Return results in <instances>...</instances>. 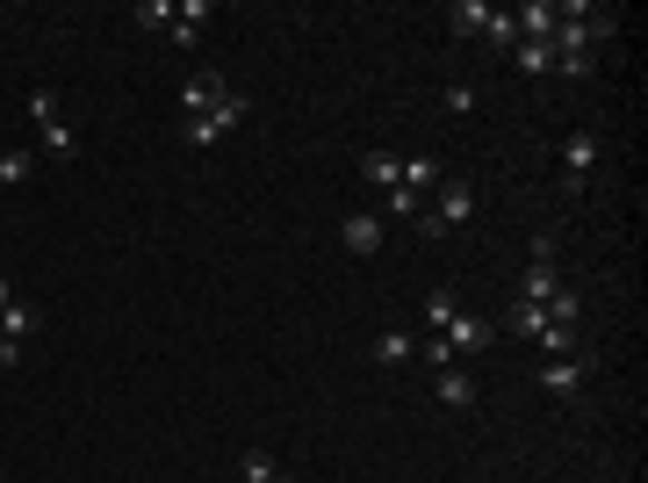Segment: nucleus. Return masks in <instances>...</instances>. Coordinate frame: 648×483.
<instances>
[{"instance_id": "nucleus-8", "label": "nucleus", "mask_w": 648, "mask_h": 483, "mask_svg": "<svg viewBox=\"0 0 648 483\" xmlns=\"http://www.w3.org/2000/svg\"><path fill=\"white\" fill-rule=\"evenodd\" d=\"M224 95H230V87H224V72H195V80L180 87V116H188V124H195V116H209V109H216V101H224Z\"/></svg>"}, {"instance_id": "nucleus-9", "label": "nucleus", "mask_w": 648, "mask_h": 483, "mask_svg": "<svg viewBox=\"0 0 648 483\" xmlns=\"http://www.w3.org/2000/svg\"><path fill=\"white\" fill-rule=\"evenodd\" d=\"M432 390H440L446 412H469V404H475V375L461 368V361H454V368H432Z\"/></svg>"}, {"instance_id": "nucleus-16", "label": "nucleus", "mask_w": 648, "mask_h": 483, "mask_svg": "<svg viewBox=\"0 0 648 483\" xmlns=\"http://www.w3.org/2000/svg\"><path fill=\"white\" fill-rule=\"evenodd\" d=\"M361 180H367L375 195H390V188H396V152H361Z\"/></svg>"}, {"instance_id": "nucleus-2", "label": "nucleus", "mask_w": 648, "mask_h": 483, "mask_svg": "<svg viewBox=\"0 0 648 483\" xmlns=\"http://www.w3.org/2000/svg\"><path fill=\"white\" fill-rule=\"evenodd\" d=\"M29 116H37V152L43 159H80V138L58 124V101L51 95H29Z\"/></svg>"}, {"instance_id": "nucleus-4", "label": "nucleus", "mask_w": 648, "mask_h": 483, "mask_svg": "<svg viewBox=\"0 0 648 483\" xmlns=\"http://www.w3.org/2000/svg\"><path fill=\"white\" fill-rule=\"evenodd\" d=\"M533 383L548 390V397H583V383H591V354H562V361H540Z\"/></svg>"}, {"instance_id": "nucleus-17", "label": "nucleus", "mask_w": 648, "mask_h": 483, "mask_svg": "<svg viewBox=\"0 0 648 483\" xmlns=\"http://www.w3.org/2000/svg\"><path fill=\"white\" fill-rule=\"evenodd\" d=\"M29 332H37V304H29V296H14V304L0 310V339H29Z\"/></svg>"}, {"instance_id": "nucleus-25", "label": "nucleus", "mask_w": 648, "mask_h": 483, "mask_svg": "<svg viewBox=\"0 0 648 483\" xmlns=\"http://www.w3.org/2000/svg\"><path fill=\"white\" fill-rule=\"evenodd\" d=\"M0 368H22V339H0Z\"/></svg>"}, {"instance_id": "nucleus-12", "label": "nucleus", "mask_w": 648, "mask_h": 483, "mask_svg": "<svg viewBox=\"0 0 648 483\" xmlns=\"http://www.w3.org/2000/svg\"><path fill=\"white\" fill-rule=\"evenodd\" d=\"M375 217H382V224H419V217H425V195H411V188H390V195L375 203Z\"/></svg>"}, {"instance_id": "nucleus-26", "label": "nucleus", "mask_w": 648, "mask_h": 483, "mask_svg": "<svg viewBox=\"0 0 648 483\" xmlns=\"http://www.w3.org/2000/svg\"><path fill=\"white\" fill-rule=\"evenodd\" d=\"M8 304H14V282H8V275H0V310H8Z\"/></svg>"}, {"instance_id": "nucleus-1", "label": "nucleus", "mask_w": 648, "mask_h": 483, "mask_svg": "<svg viewBox=\"0 0 648 483\" xmlns=\"http://www.w3.org/2000/svg\"><path fill=\"white\" fill-rule=\"evenodd\" d=\"M245 116H253V101H245V95H224V101H216L209 116H195V124H180V145H188V152H209V145H216V138H230V130H238Z\"/></svg>"}, {"instance_id": "nucleus-5", "label": "nucleus", "mask_w": 648, "mask_h": 483, "mask_svg": "<svg viewBox=\"0 0 648 483\" xmlns=\"http://www.w3.org/2000/svg\"><path fill=\"white\" fill-rule=\"evenodd\" d=\"M440 339H446V354H454V361H475L490 339H498V325H490V318H475V310H454V325H446Z\"/></svg>"}, {"instance_id": "nucleus-14", "label": "nucleus", "mask_w": 648, "mask_h": 483, "mask_svg": "<svg viewBox=\"0 0 648 483\" xmlns=\"http://www.w3.org/2000/svg\"><path fill=\"white\" fill-rule=\"evenodd\" d=\"M375 361H382V368H404V361H419V332H382V339H375Z\"/></svg>"}, {"instance_id": "nucleus-24", "label": "nucleus", "mask_w": 648, "mask_h": 483, "mask_svg": "<svg viewBox=\"0 0 648 483\" xmlns=\"http://www.w3.org/2000/svg\"><path fill=\"white\" fill-rule=\"evenodd\" d=\"M137 29H174V0H137Z\"/></svg>"}, {"instance_id": "nucleus-10", "label": "nucleus", "mask_w": 648, "mask_h": 483, "mask_svg": "<svg viewBox=\"0 0 648 483\" xmlns=\"http://www.w3.org/2000/svg\"><path fill=\"white\" fill-rule=\"evenodd\" d=\"M519 22V43H548L554 37V0H527V8H512Z\"/></svg>"}, {"instance_id": "nucleus-15", "label": "nucleus", "mask_w": 648, "mask_h": 483, "mask_svg": "<svg viewBox=\"0 0 648 483\" xmlns=\"http://www.w3.org/2000/svg\"><path fill=\"white\" fill-rule=\"evenodd\" d=\"M490 14H498L490 0H454V14H446V22H454V37H483Z\"/></svg>"}, {"instance_id": "nucleus-18", "label": "nucleus", "mask_w": 648, "mask_h": 483, "mask_svg": "<svg viewBox=\"0 0 648 483\" xmlns=\"http://www.w3.org/2000/svg\"><path fill=\"white\" fill-rule=\"evenodd\" d=\"M29 174H37V152H29V145H14V152H0V188H22Z\"/></svg>"}, {"instance_id": "nucleus-11", "label": "nucleus", "mask_w": 648, "mask_h": 483, "mask_svg": "<svg viewBox=\"0 0 648 483\" xmlns=\"http://www.w3.org/2000/svg\"><path fill=\"white\" fill-rule=\"evenodd\" d=\"M440 180H446V174H440V159H425V152H419V159H396V188H411V195H432Z\"/></svg>"}, {"instance_id": "nucleus-7", "label": "nucleus", "mask_w": 648, "mask_h": 483, "mask_svg": "<svg viewBox=\"0 0 648 483\" xmlns=\"http://www.w3.org/2000/svg\"><path fill=\"white\" fill-rule=\"evenodd\" d=\"M382 231H390V224L375 217V209H346V217H338V238H346V253H382Z\"/></svg>"}, {"instance_id": "nucleus-23", "label": "nucleus", "mask_w": 648, "mask_h": 483, "mask_svg": "<svg viewBox=\"0 0 648 483\" xmlns=\"http://www.w3.org/2000/svg\"><path fill=\"white\" fill-rule=\"evenodd\" d=\"M483 43H490V51H512V43H519V22H512V8H498V14H490Z\"/></svg>"}, {"instance_id": "nucleus-6", "label": "nucleus", "mask_w": 648, "mask_h": 483, "mask_svg": "<svg viewBox=\"0 0 648 483\" xmlns=\"http://www.w3.org/2000/svg\"><path fill=\"white\" fill-rule=\"evenodd\" d=\"M425 209H432V217L446 224V231H454V224H469V217H475V188H469V180H440Z\"/></svg>"}, {"instance_id": "nucleus-21", "label": "nucleus", "mask_w": 648, "mask_h": 483, "mask_svg": "<svg viewBox=\"0 0 648 483\" xmlns=\"http://www.w3.org/2000/svg\"><path fill=\"white\" fill-rule=\"evenodd\" d=\"M504 325H512L519 339H540V332H548L554 318H548V310H540V304H512V318H504Z\"/></svg>"}, {"instance_id": "nucleus-13", "label": "nucleus", "mask_w": 648, "mask_h": 483, "mask_svg": "<svg viewBox=\"0 0 648 483\" xmlns=\"http://www.w3.org/2000/svg\"><path fill=\"white\" fill-rule=\"evenodd\" d=\"M238 483H296L282 470V462L267 455V447H245V462H238Z\"/></svg>"}, {"instance_id": "nucleus-3", "label": "nucleus", "mask_w": 648, "mask_h": 483, "mask_svg": "<svg viewBox=\"0 0 648 483\" xmlns=\"http://www.w3.org/2000/svg\"><path fill=\"white\" fill-rule=\"evenodd\" d=\"M598 159H606V138H598V130H577V138L562 145V188L583 195V188H591V174H598Z\"/></svg>"}, {"instance_id": "nucleus-22", "label": "nucleus", "mask_w": 648, "mask_h": 483, "mask_svg": "<svg viewBox=\"0 0 648 483\" xmlns=\"http://www.w3.org/2000/svg\"><path fill=\"white\" fill-rule=\"evenodd\" d=\"M454 310H461V296H454V289H432V296H425V325H432V332L454 325Z\"/></svg>"}, {"instance_id": "nucleus-20", "label": "nucleus", "mask_w": 648, "mask_h": 483, "mask_svg": "<svg viewBox=\"0 0 648 483\" xmlns=\"http://www.w3.org/2000/svg\"><path fill=\"white\" fill-rule=\"evenodd\" d=\"M562 354H583L577 325H548V332H540V361H562Z\"/></svg>"}, {"instance_id": "nucleus-19", "label": "nucleus", "mask_w": 648, "mask_h": 483, "mask_svg": "<svg viewBox=\"0 0 648 483\" xmlns=\"http://www.w3.org/2000/svg\"><path fill=\"white\" fill-rule=\"evenodd\" d=\"M512 58H519V72H527V80H548V72H554V51H548V43H512Z\"/></svg>"}]
</instances>
